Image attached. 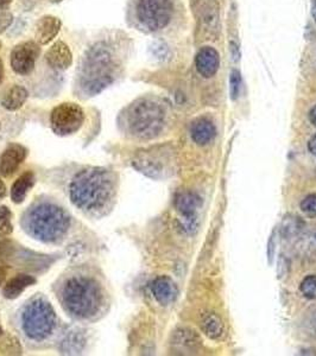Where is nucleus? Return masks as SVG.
<instances>
[{"label":"nucleus","mask_w":316,"mask_h":356,"mask_svg":"<svg viewBox=\"0 0 316 356\" xmlns=\"http://www.w3.org/2000/svg\"><path fill=\"white\" fill-rule=\"evenodd\" d=\"M116 181L110 170L88 166L74 176L69 195L74 206L88 214L102 213L110 208L116 197Z\"/></svg>","instance_id":"1"},{"label":"nucleus","mask_w":316,"mask_h":356,"mask_svg":"<svg viewBox=\"0 0 316 356\" xmlns=\"http://www.w3.org/2000/svg\"><path fill=\"white\" fill-rule=\"evenodd\" d=\"M120 62L117 49L99 41L86 50L77 74V86L85 97H94L110 87L118 77Z\"/></svg>","instance_id":"2"},{"label":"nucleus","mask_w":316,"mask_h":356,"mask_svg":"<svg viewBox=\"0 0 316 356\" xmlns=\"http://www.w3.org/2000/svg\"><path fill=\"white\" fill-rule=\"evenodd\" d=\"M166 122V107L154 97L138 99L123 113V126L126 132L144 140L158 137Z\"/></svg>","instance_id":"3"},{"label":"nucleus","mask_w":316,"mask_h":356,"mask_svg":"<svg viewBox=\"0 0 316 356\" xmlns=\"http://www.w3.org/2000/svg\"><path fill=\"white\" fill-rule=\"evenodd\" d=\"M61 300L65 310L73 317L88 320L100 312L104 293L97 280L86 275H75L63 285Z\"/></svg>","instance_id":"4"},{"label":"nucleus","mask_w":316,"mask_h":356,"mask_svg":"<svg viewBox=\"0 0 316 356\" xmlns=\"http://www.w3.org/2000/svg\"><path fill=\"white\" fill-rule=\"evenodd\" d=\"M24 225L26 232L35 239L42 243H56L68 232L70 216L54 203H38L29 211Z\"/></svg>","instance_id":"5"},{"label":"nucleus","mask_w":316,"mask_h":356,"mask_svg":"<svg viewBox=\"0 0 316 356\" xmlns=\"http://www.w3.org/2000/svg\"><path fill=\"white\" fill-rule=\"evenodd\" d=\"M56 314L53 305L43 297L33 298L22 312V328L30 340L41 342L56 328Z\"/></svg>","instance_id":"6"},{"label":"nucleus","mask_w":316,"mask_h":356,"mask_svg":"<svg viewBox=\"0 0 316 356\" xmlns=\"http://www.w3.org/2000/svg\"><path fill=\"white\" fill-rule=\"evenodd\" d=\"M132 165L141 174L154 179H164L175 174L176 154L171 145L152 146L138 151Z\"/></svg>","instance_id":"7"},{"label":"nucleus","mask_w":316,"mask_h":356,"mask_svg":"<svg viewBox=\"0 0 316 356\" xmlns=\"http://www.w3.org/2000/svg\"><path fill=\"white\" fill-rule=\"evenodd\" d=\"M173 0H136L134 15L142 28L156 33L169 24L173 17Z\"/></svg>","instance_id":"8"},{"label":"nucleus","mask_w":316,"mask_h":356,"mask_svg":"<svg viewBox=\"0 0 316 356\" xmlns=\"http://www.w3.org/2000/svg\"><path fill=\"white\" fill-rule=\"evenodd\" d=\"M85 113L81 107L74 102H65L55 107L50 115L54 134L61 137L70 136L81 129Z\"/></svg>","instance_id":"9"},{"label":"nucleus","mask_w":316,"mask_h":356,"mask_svg":"<svg viewBox=\"0 0 316 356\" xmlns=\"http://www.w3.org/2000/svg\"><path fill=\"white\" fill-rule=\"evenodd\" d=\"M175 208L179 213L181 228L186 233H194L199 226V209L201 208V199L193 191H180L175 196Z\"/></svg>","instance_id":"10"},{"label":"nucleus","mask_w":316,"mask_h":356,"mask_svg":"<svg viewBox=\"0 0 316 356\" xmlns=\"http://www.w3.org/2000/svg\"><path fill=\"white\" fill-rule=\"evenodd\" d=\"M41 49L35 42H24L16 45L11 51V68L19 75H29L36 65Z\"/></svg>","instance_id":"11"},{"label":"nucleus","mask_w":316,"mask_h":356,"mask_svg":"<svg viewBox=\"0 0 316 356\" xmlns=\"http://www.w3.org/2000/svg\"><path fill=\"white\" fill-rule=\"evenodd\" d=\"M28 151L19 144H11L0 157V174L4 177L13 176L22 163L24 162Z\"/></svg>","instance_id":"12"},{"label":"nucleus","mask_w":316,"mask_h":356,"mask_svg":"<svg viewBox=\"0 0 316 356\" xmlns=\"http://www.w3.org/2000/svg\"><path fill=\"white\" fill-rule=\"evenodd\" d=\"M171 346L179 354H195L201 348V340L194 330L181 328L174 332Z\"/></svg>","instance_id":"13"},{"label":"nucleus","mask_w":316,"mask_h":356,"mask_svg":"<svg viewBox=\"0 0 316 356\" xmlns=\"http://www.w3.org/2000/svg\"><path fill=\"white\" fill-rule=\"evenodd\" d=\"M151 292L158 303L166 307L176 300L179 295V289L171 278L166 275H161L151 284Z\"/></svg>","instance_id":"14"},{"label":"nucleus","mask_w":316,"mask_h":356,"mask_svg":"<svg viewBox=\"0 0 316 356\" xmlns=\"http://www.w3.org/2000/svg\"><path fill=\"white\" fill-rule=\"evenodd\" d=\"M195 65L200 75H203V77L210 79L214 76L216 72L219 70V54L212 47H205L196 55Z\"/></svg>","instance_id":"15"},{"label":"nucleus","mask_w":316,"mask_h":356,"mask_svg":"<svg viewBox=\"0 0 316 356\" xmlns=\"http://www.w3.org/2000/svg\"><path fill=\"white\" fill-rule=\"evenodd\" d=\"M45 60L52 68L56 69V70H65L73 63V55H72L68 45L63 42L58 41L49 49L48 53L45 54Z\"/></svg>","instance_id":"16"},{"label":"nucleus","mask_w":316,"mask_h":356,"mask_svg":"<svg viewBox=\"0 0 316 356\" xmlns=\"http://www.w3.org/2000/svg\"><path fill=\"white\" fill-rule=\"evenodd\" d=\"M62 23L54 16L42 17L36 25V40L40 44L45 45L53 41L61 30Z\"/></svg>","instance_id":"17"},{"label":"nucleus","mask_w":316,"mask_h":356,"mask_svg":"<svg viewBox=\"0 0 316 356\" xmlns=\"http://www.w3.org/2000/svg\"><path fill=\"white\" fill-rule=\"evenodd\" d=\"M216 129L214 124L206 118L196 119L191 126V139L198 145H207L214 139Z\"/></svg>","instance_id":"18"},{"label":"nucleus","mask_w":316,"mask_h":356,"mask_svg":"<svg viewBox=\"0 0 316 356\" xmlns=\"http://www.w3.org/2000/svg\"><path fill=\"white\" fill-rule=\"evenodd\" d=\"M35 283H36V280L33 278V275H18L13 280H8L5 285L3 293H4L5 298H8V300H16L24 292L25 289L33 286Z\"/></svg>","instance_id":"19"},{"label":"nucleus","mask_w":316,"mask_h":356,"mask_svg":"<svg viewBox=\"0 0 316 356\" xmlns=\"http://www.w3.org/2000/svg\"><path fill=\"white\" fill-rule=\"evenodd\" d=\"M35 181H36L35 175L31 171L24 172L18 177L16 182L13 183V188H11V200H13V203L19 204V203L24 202L29 191L33 189Z\"/></svg>","instance_id":"20"},{"label":"nucleus","mask_w":316,"mask_h":356,"mask_svg":"<svg viewBox=\"0 0 316 356\" xmlns=\"http://www.w3.org/2000/svg\"><path fill=\"white\" fill-rule=\"evenodd\" d=\"M28 90L22 87V86H13L10 88L6 95L1 100V105L5 110L16 111L21 108L24 105V102L28 99Z\"/></svg>","instance_id":"21"},{"label":"nucleus","mask_w":316,"mask_h":356,"mask_svg":"<svg viewBox=\"0 0 316 356\" xmlns=\"http://www.w3.org/2000/svg\"><path fill=\"white\" fill-rule=\"evenodd\" d=\"M201 329L203 334L212 340H218L223 334V323L216 314L210 312L203 316L201 321Z\"/></svg>","instance_id":"22"},{"label":"nucleus","mask_w":316,"mask_h":356,"mask_svg":"<svg viewBox=\"0 0 316 356\" xmlns=\"http://www.w3.org/2000/svg\"><path fill=\"white\" fill-rule=\"evenodd\" d=\"M296 250L303 257L316 254V229L302 231L296 238Z\"/></svg>","instance_id":"23"},{"label":"nucleus","mask_w":316,"mask_h":356,"mask_svg":"<svg viewBox=\"0 0 316 356\" xmlns=\"http://www.w3.org/2000/svg\"><path fill=\"white\" fill-rule=\"evenodd\" d=\"M84 347H85V337L81 332L74 329L73 332H69L65 340L62 341L61 350L65 354H79L81 353Z\"/></svg>","instance_id":"24"},{"label":"nucleus","mask_w":316,"mask_h":356,"mask_svg":"<svg viewBox=\"0 0 316 356\" xmlns=\"http://www.w3.org/2000/svg\"><path fill=\"white\" fill-rule=\"evenodd\" d=\"M304 228H306V225L301 218L289 215L284 219L282 232H283V236L285 239H296L297 235L300 234Z\"/></svg>","instance_id":"25"},{"label":"nucleus","mask_w":316,"mask_h":356,"mask_svg":"<svg viewBox=\"0 0 316 356\" xmlns=\"http://www.w3.org/2000/svg\"><path fill=\"white\" fill-rule=\"evenodd\" d=\"M13 232V213L8 207H0V238L8 236Z\"/></svg>","instance_id":"26"},{"label":"nucleus","mask_w":316,"mask_h":356,"mask_svg":"<svg viewBox=\"0 0 316 356\" xmlns=\"http://www.w3.org/2000/svg\"><path fill=\"white\" fill-rule=\"evenodd\" d=\"M302 295L308 298V300H315L316 298V275H312L306 277L300 286Z\"/></svg>","instance_id":"27"},{"label":"nucleus","mask_w":316,"mask_h":356,"mask_svg":"<svg viewBox=\"0 0 316 356\" xmlns=\"http://www.w3.org/2000/svg\"><path fill=\"white\" fill-rule=\"evenodd\" d=\"M301 211L309 218H316V194H310L301 202Z\"/></svg>","instance_id":"28"},{"label":"nucleus","mask_w":316,"mask_h":356,"mask_svg":"<svg viewBox=\"0 0 316 356\" xmlns=\"http://www.w3.org/2000/svg\"><path fill=\"white\" fill-rule=\"evenodd\" d=\"M240 88H242V76L238 70H233L230 75V94L233 100L239 97Z\"/></svg>","instance_id":"29"},{"label":"nucleus","mask_w":316,"mask_h":356,"mask_svg":"<svg viewBox=\"0 0 316 356\" xmlns=\"http://www.w3.org/2000/svg\"><path fill=\"white\" fill-rule=\"evenodd\" d=\"M303 325L307 334L314 337L316 340V309L306 316Z\"/></svg>","instance_id":"30"},{"label":"nucleus","mask_w":316,"mask_h":356,"mask_svg":"<svg viewBox=\"0 0 316 356\" xmlns=\"http://www.w3.org/2000/svg\"><path fill=\"white\" fill-rule=\"evenodd\" d=\"M5 354H21V346L18 343V341L13 337H8L4 341Z\"/></svg>","instance_id":"31"},{"label":"nucleus","mask_w":316,"mask_h":356,"mask_svg":"<svg viewBox=\"0 0 316 356\" xmlns=\"http://www.w3.org/2000/svg\"><path fill=\"white\" fill-rule=\"evenodd\" d=\"M13 23V15L11 13L0 11V31H4L5 29Z\"/></svg>","instance_id":"32"},{"label":"nucleus","mask_w":316,"mask_h":356,"mask_svg":"<svg viewBox=\"0 0 316 356\" xmlns=\"http://www.w3.org/2000/svg\"><path fill=\"white\" fill-rule=\"evenodd\" d=\"M308 149L314 156H316V134H314L308 143Z\"/></svg>","instance_id":"33"},{"label":"nucleus","mask_w":316,"mask_h":356,"mask_svg":"<svg viewBox=\"0 0 316 356\" xmlns=\"http://www.w3.org/2000/svg\"><path fill=\"white\" fill-rule=\"evenodd\" d=\"M309 120H310L313 125L316 126V106L313 107L312 111L309 112Z\"/></svg>","instance_id":"34"},{"label":"nucleus","mask_w":316,"mask_h":356,"mask_svg":"<svg viewBox=\"0 0 316 356\" xmlns=\"http://www.w3.org/2000/svg\"><path fill=\"white\" fill-rule=\"evenodd\" d=\"M5 195H6V188H5L4 182L0 179V199H3Z\"/></svg>","instance_id":"35"},{"label":"nucleus","mask_w":316,"mask_h":356,"mask_svg":"<svg viewBox=\"0 0 316 356\" xmlns=\"http://www.w3.org/2000/svg\"><path fill=\"white\" fill-rule=\"evenodd\" d=\"M3 80H4V63H3L1 58H0V85H1Z\"/></svg>","instance_id":"36"},{"label":"nucleus","mask_w":316,"mask_h":356,"mask_svg":"<svg viewBox=\"0 0 316 356\" xmlns=\"http://www.w3.org/2000/svg\"><path fill=\"white\" fill-rule=\"evenodd\" d=\"M13 3V0H0V10L5 8Z\"/></svg>","instance_id":"37"},{"label":"nucleus","mask_w":316,"mask_h":356,"mask_svg":"<svg viewBox=\"0 0 316 356\" xmlns=\"http://www.w3.org/2000/svg\"><path fill=\"white\" fill-rule=\"evenodd\" d=\"M310 58H312L313 68H314V70H315L316 73V48L314 49V51H313L312 57H310Z\"/></svg>","instance_id":"38"},{"label":"nucleus","mask_w":316,"mask_h":356,"mask_svg":"<svg viewBox=\"0 0 316 356\" xmlns=\"http://www.w3.org/2000/svg\"><path fill=\"white\" fill-rule=\"evenodd\" d=\"M5 275H6V273H5L4 268H3V267H0V285L4 283Z\"/></svg>","instance_id":"39"},{"label":"nucleus","mask_w":316,"mask_h":356,"mask_svg":"<svg viewBox=\"0 0 316 356\" xmlns=\"http://www.w3.org/2000/svg\"><path fill=\"white\" fill-rule=\"evenodd\" d=\"M50 1H53V3H60L62 0H50Z\"/></svg>","instance_id":"40"},{"label":"nucleus","mask_w":316,"mask_h":356,"mask_svg":"<svg viewBox=\"0 0 316 356\" xmlns=\"http://www.w3.org/2000/svg\"><path fill=\"white\" fill-rule=\"evenodd\" d=\"M3 335V328H1V325H0V336Z\"/></svg>","instance_id":"41"},{"label":"nucleus","mask_w":316,"mask_h":356,"mask_svg":"<svg viewBox=\"0 0 316 356\" xmlns=\"http://www.w3.org/2000/svg\"><path fill=\"white\" fill-rule=\"evenodd\" d=\"M0 49H1V41H0Z\"/></svg>","instance_id":"42"}]
</instances>
